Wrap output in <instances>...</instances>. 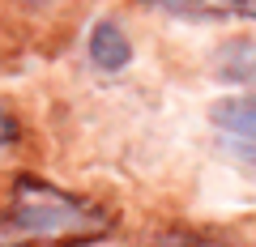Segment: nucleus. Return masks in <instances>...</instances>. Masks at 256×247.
Listing matches in <instances>:
<instances>
[{
  "label": "nucleus",
  "instance_id": "2",
  "mask_svg": "<svg viewBox=\"0 0 256 247\" xmlns=\"http://www.w3.org/2000/svg\"><path fill=\"white\" fill-rule=\"evenodd\" d=\"M86 51H90L94 68H102V73H120V68H128V60H132V43H128L124 26H120V21H111V17L94 21Z\"/></svg>",
  "mask_w": 256,
  "mask_h": 247
},
{
  "label": "nucleus",
  "instance_id": "6",
  "mask_svg": "<svg viewBox=\"0 0 256 247\" xmlns=\"http://www.w3.org/2000/svg\"><path fill=\"white\" fill-rule=\"evenodd\" d=\"M13 141H18V119H13L4 107H0V154H4Z\"/></svg>",
  "mask_w": 256,
  "mask_h": 247
},
{
  "label": "nucleus",
  "instance_id": "4",
  "mask_svg": "<svg viewBox=\"0 0 256 247\" xmlns=\"http://www.w3.org/2000/svg\"><path fill=\"white\" fill-rule=\"evenodd\" d=\"M132 247H235V239L214 226H166V230L137 239Z\"/></svg>",
  "mask_w": 256,
  "mask_h": 247
},
{
  "label": "nucleus",
  "instance_id": "3",
  "mask_svg": "<svg viewBox=\"0 0 256 247\" xmlns=\"http://www.w3.org/2000/svg\"><path fill=\"white\" fill-rule=\"evenodd\" d=\"M210 119L230 141H256V94H235V98L214 102Z\"/></svg>",
  "mask_w": 256,
  "mask_h": 247
},
{
  "label": "nucleus",
  "instance_id": "1",
  "mask_svg": "<svg viewBox=\"0 0 256 247\" xmlns=\"http://www.w3.org/2000/svg\"><path fill=\"white\" fill-rule=\"evenodd\" d=\"M116 209L82 192H64L47 179L22 175L0 213V247H64L94 243L116 230Z\"/></svg>",
  "mask_w": 256,
  "mask_h": 247
},
{
  "label": "nucleus",
  "instance_id": "5",
  "mask_svg": "<svg viewBox=\"0 0 256 247\" xmlns=\"http://www.w3.org/2000/svg\"><path fill=\"white\" fill-rule=\"evenodd\" d=\"M154 9H166L175 17H252L256 21V0H146Z\"/></svg>",
  "mask_w": 256,
  "mask_h": 247
},
{
  "label": "nucleus",
  "instance_id": "7",
  "mask_svg": "<svg viewBox=\"0 0 256 247\" xmlns=\"http://www.w3.org/2000/svg\"><path fill=\"white\" fill-rule=\"evenodd\" d=\"M230 145H235V154L244 158V162H252V166H256V141H230Z\"/></svg>",
  "mask_w": 256,
  "mask_h": 247
}]
</instances>
